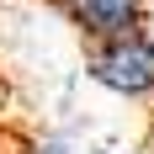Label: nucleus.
<instances>
[{"label":"nucleus","mask_w":154,"mask_h":154,"mask_svg":"<svg viewBox=\"0 0 154 154\" xmlns=\"http://www.w3.org/2000/svg\"><path fill=\"white\" fill-rule=\"evenodd\" d=\"M91 80L106 85L117 96H154V37L149 32H128V37H112V43L91 48Z\"/></svg>","instance_id":"obj_1"},{"label":"nucleus","mask_w":154,"mask_h":154,"mask_svg":"<svg viewBox=\"0 0 154 154\" xmlns=\"http://www.w3.org/2000/svg\"><path fill=\"white\" fill-rule=\"evenodd\" d=\"M53 5L91 43H112V37H128L143 27V0H53Z\"/></svg>","instance_id":"obj_2"},{"label":"nucleus","mask_w":154,"mask_h":154,"mask_svg":"<svg viewBox=\"0 0 154 154\" xmlns=\"http://www.w3.org/2000/svg\"><path fill=\"white\" fill-rule=\"evenodd\" d=\"M32 154H69V143H64V138H43Z\"/></svg>","instance_id":"obj_3"}]
</instances>
